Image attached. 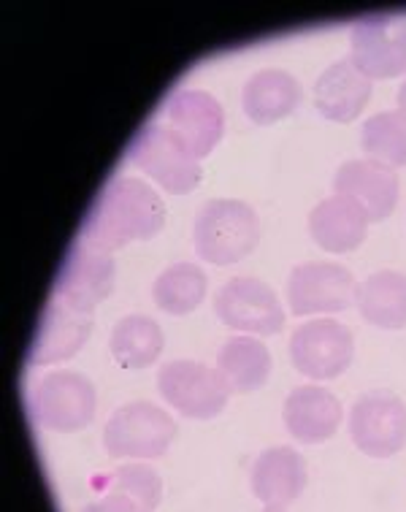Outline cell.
I'll return each mask as SVG.
<instances>
[{
  "label": "cell",
  "instance_id": "17",
  "mask_svg": "<svg viewBox=\"0 0 406 512\" xmlns=\"http://www.w3.org/2000/svg\"><path fill=\"white\" fill-rule=\"evenodd\" d=\"M342 415V401L320 385H301L287 396L282 407L285 429L304 445H320L331 439L342 426Z\"/></svg>",
  "mask_w": 406,
  "mask_h": 512
},
{
  "label": "cell",
  "instance_id": "22",
  "mask_svg": "<svg viewBox=\"0 0 406 512\" xmlns=\"http://www.w3.org/2000/svg\"><path fill=\"white\" fill-rule=\"evenodd\" d=\"M163 480L147 464H125L103 485V494L93 502L95 510L114 512H144L160 507Z\"/></svg>",
  "mask_w": 406,
  "mask_h": 512
},
{
  "label": "cell",
  "instance_id": "6",
  "mask_svg": "<svg viewBox=\"0 0 406 512\" xmlns=\"http://www.w3.org/2000/svg\"><path fill=\"white\" fill-rule=\"evenodd\" d=\"M157 391L179 415L193 420L217 418L231 399V385L220 369L201 361H171L157 372Z\"/></svg>",
  "mask_w": 406,
  "mask_h": 512
},
{
  "label": "cell",
  "instance_id": "5",
  "mask_svg": "<svg viewBox=\"0 0 406 512\" xmlns=\"http://www.w3.org/2000/svg\"><path fill=\"white\" fill-rule=\"evenodd\" d=\"M95 404L98 399L90 377L71 369L44 374L30 396L33 420L41 429L57 434H74L90 426L95 418Z\"/></svg>",
  "mask_w": 406,
  "mask_h": 512
},
{
  "label": "cell",
  "instance_id": "3",
  "mask_svg": "<svg viewBox=\"0 0 406 512\" xmlns=\"http://www.w3.org/2000/svg\"><path fill=\"white\" fill-rule=\"evenodd\" d=\"M128 160L141 171H147L166 193L185 196L201 182V160L195 158L193 149L185 139L168 128V125H141L128 144Z\"/></svg>",
  "mask_w": 406,
  "mask_h": 512
},
{
  "label": "cell",
  "instance_id": "4",
  "mask_svg": "<svg viewBox=\"0 0 406 512\" xmlns=\"http://www.w3.org/2000/svg\"><path fill=\"white\" fill-rule=\"evenodd\" d=\"M176 420L152 401H130L103 426V447L111 458H160L176 437Z\"/></svg>",
  "mask_w": 406,
  "mask_h": 512
},
{
  "label": "cell",
  "instance_id": "15",
  "mask_svg": "<svg viewBox=\"0 0 406 512\" xmlns=\"http://www.w3.org/2000/svg\"><path fill=\"white\" fill-rule=\"evenodd\" d=\"M168 122L198 160L212 155L225 133V112L206 90H179L168 98Z\"/></svg>",
  "mask_w": 406,
  "mask_h": 512
},
{
  "label": "cell",
  "instance_id": "7",
  "mask_svg": "<svg viewBox=\"0 0 406 512\" xmlns=\"http://www.w3.org/2000/svg\"><path fill=\"white\" fill-rule=\"evenodd\" d=\"M214 312L233 331L274 336L285 328V309L277 290L255 277L228 280L214 296Z\"/></svg>",
  "mask_w": 406,
  "mask_h": 512
},
{
  "label": "cell",
  "instance_id": "21",
  "mask_svg": "<svg viewBox=\"0 0 406 512\" xmlns=\"http://www.w3.org/2000/svg\"><path fill=\"white\" fill-rule=\"evenodd\" d=\"M355 304L366 323L385 331L406 328V274L393 269L374 271L355 293Z\"/></svg>",
  "mask_w": 406,
  "mask_h": 512
},
{
  "label": "cell",
  "instance_id": "14",
  "mask_svg": "<svg viewBox=\"0 0 406 512\" xmlns=\"http://www.w3.org/2000/svg\"><path fill=\"white\" fill-rule=\"evenodd\" d=\"M398 187L401 182L396 168L371 158L347 160L333 177V193L352 198L366 212L369 223H382L393 215L398 204Z\"/></svg>",
  "mask_w": 406,
  "mask_h": 512
},
{
  "label": "cell",
  "instance_id": "13",
  "mask_svg": "<svg viewBox=\"0 0 406 512\" xmlns=\"http://www.w3.org/2000/svg\"><path fill=\"white\" fill-rule=\"evenodd\" d=\"M93 331V312L65 304L63 298L52 296L38 317L36 336L30 345V364H55L65 361L84 347Z\"/></svg>",
  "mask_w": 406,
  "mask_h": 512
},
{
  "label": "cell",
  "instance_id": "1",
  "mask_svg": "<svg viewBox=\"0 0 406 512\" xmlns=\"http://www.w3.org/2000/svg\"><path fill=\"white\" fill-rule=\"evenodd\" d=\"M166 225V204L155 190L133 177L111 179L87 209L76 242L114 252L136 239H155Z\"/></svg>",
  "mask_w": 406,
  "mask_h": 512
},
{
  "label": "cell",
  "instance_id": "20",
  "mask_svg": "<svg viewBox=\"0 0 406 512\" xmlns=\"http://www.w3.org/2000/svg\"><path fill=\"white\" fill-rule=\"evenodd\" d=\"M301 103V84L293 74L279 68H263L247 79L241 90V109L255 125H271Z\"/></svg>",
  "mask_w": 406,
  "mask_h": 512
},
{
  "label": "cell",
  "instance_id": "11",
  "mask_svg": "<svg viewBox=\"0 0 406 512\" xmlns=\"http://www.w3.org/2000/svg\"><path fill=\"white\" fill-rule=\"evenodd\" d=\"M350 60L360 74L396 79L406 74V19L366 17L350 33Z\"/></svg>",
  "mask_w": 406,
  "mask_h": 512
},
{
  "label": "cell",
  "instance_id": "9",
  "mask_svg": "<svg viewBox=\"0 0 406 512\" xmlns=\"http://www.w3.org/2000/svg\"><path fill=\"white\" fill-rule=\"evenodd\" d=\"M350 437L366 456L393 458L406 447V404L396 393H363L350 410Z\"/></svg>",
  "mask_w": 406,
  "mask_h": 512
},
{
  "label": "cell",
  "instance_id": "16",
  "mask_svg": "<svg viewBox=\"0 0 406 512\" xmlns=\"http://www.w3.org/2000/svg\"><path fill=\"white\" fill-rule=\"evenodd\" d=\"M252 494L268 510H282L296 502L306 488V461L290 445L263 450L250 472Z\"/></svg>",
  "mask_w": 406,
  "mask_h": 512
},
{
  "label": "cell",
  "instance_id": "12",
  "mask_svg": "<svg viewBox=\"0 0 406 512\" xmlns=\"http://www.w3.org/2000/svg\"><path fill=\"white\" fill-rule=\"evenodd\" d=\"M114 280H117V263L111 252L74 242L60 263L52 296L63 298L71 307L93 312L103 298H109Z\"/></svg>",
  "mask_w": 406,
  "mask_h": 512
},
{
  "label": "cell",
  "instance_id": "19",
  "mask_svg": "<svg viewBox=\"0 0 406 512\" xmlns=\"http://www.w3.org/2000/svg\"><path fill=\"white\" fill-rule=\"evenodd\" d=\"M366 231H369V217L347 196L333 193L331 198L314 206L309 215V233L314 244L333 255L358 250L366 242Z\"/></svg>",
  "mask_w": 406,
  "mask_h": 512
},
{
  "label": "cell",
  "instance_id": "27",
  "mask_svg": "<svg viewBox=\"0 0 406 512\" xmlns=\"http://www.w3.org/2000/svg\"><path fill=\"white\" fill-rule=\"evenodd\" d=\"M398 112L406 117V82L398 87Z\"/></svg>",
  "mask_w": 406,
  "mask_h": 512
},
{
  "label": "cell",
  "instance_id": "24",
  "mask_svg": "<svg viewBox=\"0 0 406 512\" xmlns=\"http://www.w3.org/2000/svg\"><path fill=\"white\" fill-rule=\"evenodd\" d=\"M163 328L147 315L122 317L109 339L114 361L125 369H147L163 353Z\"/></svg>",
  "mask_w": 406,
  "mask_h": 512
},
{
  "label": "cell",
  "instance_id": "2",
  "mask_svg": "<svg viewBox=\"0 0 406 512\" xmlns=\"http://www.w3.org/2000/svg\"><path fill=\"white\" fill-rule=\"evenodd\" d=\"M193 242L198 258L214 266H233L260 242V217L236 198H214L195 217Z\"/></svg>",
  "mask_w": 406,
  "mask_h": 512
},
{
  "label": "cell",
  "instance_id": "18",
  "mask_svg": "<svg viewBox=\"0 0 406 512\" xmlns=\"http://www.w3.org/2000/svg\"><path fill=\"white\" fill-rule=\"evenodd\" d=\"M371 98V79L355 68L350 57L336 60L314 82V106L331 122L358 120Z\"/></svg>",
  "mask_w": 406,
  "mask_h": 512
},
{
  "label": "cell",
  "instance_id": "8",
  "mask_svg": "<svg viewBox=\"0 0 406 512\" xmlns=\"http://www.w3.org/2000/svg\"><path fill=\"white\" fill-rule=\"evenodd\" d=\"M358 282L342 263L309 261L290 271L287 304L296 317L333 315L352 307Z\"/></svg>",
  "mask_w": 406,
  "mask_h": 512
},
{
  "label": "cell",
  "instance_id": "25",
  "mask_svg": "<svg viewBox=\"0 0 406 512\" xmlns=\"http://www.w3.org/2000/svg\"><path fill=\"white\" fill-rule=\"evenodd\" d=\"M206 290H209V280L201 266L187 261L174 263L166 271H160V277L152 285V301L168 315L182 317L201 307Z\"/></svg>",
  "mask_w": 406,
  "mask_h": 512
},
{
  "label": "cell",
  "instance_id": "23",
  "mask_svg": "<svg viewBox=\"0 0 406 512\" xmlns=\"http://www.w3.org/2000/svg\"><path fill=\"white\" fill-rule=\"evenodd\" d=\"M217 369L233 393L260 391L271 374V353L255 336H231L217 353Z\"/></svg>",
  "mask_w": 406,
  "mask_h": 512
},
{
  "label": "cell",
  "instance_id": "26",
  "mask_svg": "<svg viewBox=\"0 0 406 512\" xmlns=\"http://www.w3.org/2000/svg\"><path fill=\"white\" fill-rule=\"evenodd\" d=\"M360 147L371 160L390 168L406 166V117L398 109L379 112L363 122Z\"/></svg>",
  "mask_w": 406,
  "mask_h": 512
},
{
  "label": "cell",
  "instance_id": "10",
  "mask_svg": "<svg viewBox=\"0 0 406 512\" xmlns=\"http://www.w3.org/2000/svg\"><path fill=\"white\" fill-rule=\"evenodd\" d=\"M355 339L339 320L301 323L290 336V361L309 380H333L350 369Z\"/></svg>",
  "mask_w": 406,
  "mask_h": 512
}]
</instances>
